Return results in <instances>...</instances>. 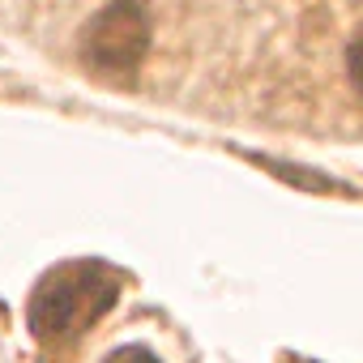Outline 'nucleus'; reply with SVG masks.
Here are the masks:
<instances>
[{"label":"nucleus","instance_id":"3","mask_svg":"<svg viewBox=\"0 0 363 363\" xmlns=\"http://www.w3.org/2000/svg\"><path fill=\"white\" fill-rule=\"evenodd\" d=\"M346 77H350V86L359 90V99H363V35L350 43V52H346Z\"/></svg>","mask_w":363,"mask_h":363},{"label":"nucleus","instance_id":"2","mask_svg":"<svg viewBox=\"0 0 363 363\" xmlns=\"http://www.w3.org/2000/svg\"><path fill=\"white\" fill-rule=\"evenodd\" d=\"M154 26L141 0H107L82 26V56L99 73H133L150 52Z\"/></svg>","mask_w":363,"mask_h":363},{"label":"nucleus","instance_id":"4","mask_svg":"<svg viewBox=\"0 0 363 363\" xmlns=\"http://www.w3.org/2000/svg\"><path fill=\"white\" fill-rule=\"evenodd\" d=\"M103 363H162L154 350H145V346H120V350H111Z\"/></svg>","mask_w":363,"mask_h":363},{"label":"nucleus","instance_id":"1","mask_svg":"<svg viewBox=\"0 0 363 363\" xmlns=\"http://www.w3.org/2000/svg\"><path fill=\"white\" fill-rule=\"evenodd\" d=\"M120 269H111L107 261H69L56 265L52 274L39 278L30 308H26V325L43 346H73L90 325H99L116 299H120Z\"/></svg>","mask_w":363,"mask_h":363}]
</instances>
